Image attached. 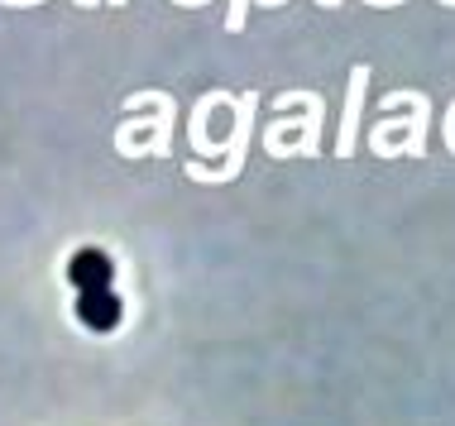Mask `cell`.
<instances>
[{
    "instance_id": "7a4b0ae2",
    "label": "cell",
    "mask_w": 455,
    "mask_h": 426,
    "mask_svg": "<svg viewBox=\"0 0 455 426\" xmlns=\"http://www.w3.org/2000/svg\"><path fill=\"white\" fill-rule=\"evenodd\" d=\"M77 321L92 326V331H116L120 326V297L116 292H82L77 297Z\"/></svg>"
},
{
    "instance_id": "6da1fadb",
    "label": "cell",
    "mask_w": 455,
    "mask_h": 426,
    "mask_svg": "<svg viewBox=\"0 0 455 426\" xmlns=\"http://www.w3.org/2000/svg\"><path fill=\"white\" fill-rule=\"evenodd\" d=\"M68 278L77 283V292H106L110 288V259L101 249H77L68 264Z\"/></svg>"
}]
</instances>
